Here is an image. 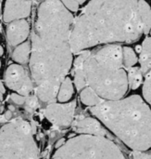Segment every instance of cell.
Returning <instances> with one entry per match:
<instances>
[{
	"label": "cell",
	"mask_w": 151,
	"mask_h": 159,
	"mask_svg": "<svg viewBox=\"0 0 151 159\" xmlns=\"http://www.w3.org/2000/svg\"><path fill=\"white\" fill-rule=\"evenodd\" d=\"M73 17L60 0H44L37 10L32 37L30 70L36 96L55 102L72 63L71 34Z\"/></svg>",
	"instance_id": "6da1fadb"
},
{
	"label": "cell",
	"mask_w": 151,
	"mask_h": 159,
	"mask_svg": "<svg viewBox=\"0 0 151 159\" xmlns=\"http://www.w3.org/2000/svg\"><path fill=\"white\" fill-rule=\"evenodd\" d=\"M151 28L145 0H91L75 19L71 34L73 53L97 45L132 43Z\"/></svg>",
	"instance_id": "7a4b0ae2"
},
{
	"label": "cell",
	"mask_w": 151,
	"mask_h": 159,
	"mask_svg": "<svg viewBox=\"0 0 151 159\" xmlns=\"http://www.w3.org/2000/svg\"><path fill=\"white\" fill-rule=\"evenodd\" d=\"M74 84L80 91L91 88L103 101L123 98L129 85L123 47L110 44L94 51H81L74 61Z\"/></svg>",
	"instance_id": "3957f363"
},
{
	"label": "cell",
	"mask_w": 151,
	"mask_h": 159,
	"mask_svg": "<svg viewBox=\"0 0 151 159\" xmlns=\"http://www.w3.org/2000/svg\"><path fill=\"white\" fill-rule=\"evenodd\" d=\"M90 113L133 152L151 150V108L143 97L103 101Z\"/></svg>",
	"instance_id": "277c9868"
},
{
	"label": "cell",
	"mask_w": 151,
	"mask_h": 159,
	"mask_svg": "<svg viewBox=\"0 0 151 159\" xmlns=\"http://www.w3.org/2000/svg\"><path fill=\"white\" fill-rule=\"evenodd\" d=\"M51 159H125V157L108 137L78 135L65 141Z\"/></svg>",
	"instance_id": "5b68a950"
},
{
	"label": "cell",
	"mask_w": 151,
	"mask_h": 159,
	"mask_svg": "<svg viewBox=\"0 0 151 159\" xmlns=\"http://www.w3.org/2000/svg\"><path fill=\"white\" fill-rule=\"evenodd\" d=\"M33 133L32 125L21 118L5 124L0 128V159H38Z\"/></svg>",
	"instance_id": "8992f818"
},
{
	"label": "cell",
	"mask_w": 151,
	"mask_h": 159,
	"mask_svg": "<svg viewBox=\"0 0 151 159\" xmlns=\"http://www.w3.org/2000/svg\"><path fill=\"white\" fill-rule=\"evenodd\" d=\"M6 85L22 96H29L33 89V82L27 71L19 64H11L5 73Z\"/></svg>",
	"instance_id": "52a82bcc"
},
{
	"label": "cell",
	"mask_w": 151,
	"mask_h": 159,
	"mask_svg": "<svg viewBox=\"0 0 151 159\" xmlns=\"http://www.w3.org/2000/svg\"><path fill=\"white\" fill-rule=\"evenodd\" d=\"M76 109V102H51L44 111L46 119L56 127H68L72 123Z\"/></svg>",
	"instance_id": "ba28073f"
},
{
	"label": "cell",
	"mask_w": 151,
	"mask_h": 159,
	"mask_svg": "<svg viewBox=\"0 0 151 159\" xmlns=\"http://www.w3.org/2000/svg\"><path fill=\"white\" fill-rule=\"evenodd\" d=\"M32 0H6L3 18L5 22H10L28 17L31 13Z\"/></svg>",
	"instance_id": "9c48e42d"
},
{
	"label": "cell",
	"mask_w": 151,
	"mask_h": 159,
	"mask_svg": "<svg viewBox=\"0 0 151 159\" xmlns=\"http://www.w3.org/2000/svg\"><path fill=\"white\" fill-rule=\"evenodd\" d=\"M72 129L79 135H91L98 137H107L108 129L95 116L94 117H82L76 120Z\"/></svg>",
	"instance_id": "30bf717a"
},
{
	"label": "cell",
	"mask_w": 151,
	"mask_h": 159,
	"mask_svg": "<svg viewBox=\"0 0 151 159\" xmlns=\"http://www.w3.org/2000/svg\"><path fill=\"white\" fill-rule=\"evenodd\" d=\"M30 33V26L24 19L10 21L6 27V38L11 46L23 43Z\"/></svg>",
	"instance_id": "8fae6325"
},
{
	"label": "cell",
	"mask_w": 151,
	"mask_h": 159,
	"mask_svg": "<svg viewBox=\"0 0 151 159\" xmlns=\"http://www.w3.org/2000/svg\"><path fill=\"white\" fill-rule=\"evenodd\" d=\"M139 62L142 73L146 75L151 68V37H147L141 46Z\"/></svg>",
	"instance_id": "7c38bea8"
},
{
	"label": "cell",
	"mask_w": 151,
	"mask_h": 159,
	"mask_svg": "<svg viewBox=\"0 0 151 159\" xmlns=\"http://www.w3.org/2000/svg\"><path fill=\"white\" fill-rule=\"evenodd\" d=\"M73 92H74V89L71 79L70 77H65V79L62 81L58 89V92L57 96L58 102H68L71 99Z\"/></svg>",
	"instance_id": "4fadbf2b"
},
{
	"label": "cell",
	"mask_w": 151,
	"mask_h": 159,
	"mask_svg": "<svg viewBox=\"0 0 151 159\" xmlns=\"http://www.w3.org/2000/svg\"><path fill=\"white\" fill-rule=\"evenodd\" d=\"M31 56V44L29 42H23L19 44L13 51L12 58L18 63H27Z\"/></svg>",
	"instance_id": "5bb4252c"
},
{
	"label": "cell",
	"mask_w": 151,
	"mask_h": 159,
	"mask_svg": "<svg viewBox=\"0 0 151 159\" xmlns=\"http://www.w3.org/2000/svg\"><path fill=\"white\" fill-rule=\"evenodd\" d=\"M80 99L84 105L89 107H94L103 102V100L89 87H85L81 90Z\"/></svg>",
	"instance_id": "9a60e30c"
},
{
	"label": "cell",
	"mask_w": 151,
	"mask_h": 159,
	"mask_svg": "<svg viewBox=\"0 0 151 159\" xmlns=\"http://www.w3.org/2000/svg\"><path fill=\"white\" fill-rule=\"evenodd\" d=\"M143 73L140 67H131L127 72L128 85L131 89H138L143 83Z\"/></svg>",
	"instance_id": "2e32d148"
},
{
	"label": "cell",
	"mask_w": 151,
	"mask_h": 159,
	"mask_svg": "<svg viewBox=\"0 0 151 159\" xmlns=\"http://www.w3.org/2000/svg\"><path fill=\"white\" fill-rule=\"evenodd\" d=\"M137 61L138 59L133 48L129 47L123 48V62L125 69H129L133 67L137 62Z\"/></svg>",
	"instance_id": "e0dca14e"
},
{
	"label": "cell",
	"mask_w": 151,
	"mask_h": 159,
	"mask_svg": "<svg viewBox=\"0 0 151 159\" xmlns=\"http://www.w3.org/2000/svg\"><path fill=\"white\" fill-rule=\"evenodd\" d=\"M143 99L151 108V68L145 75L143 83Z\"/></svg>",
	"instance_id": "ac0fdd59"
},
{
	"label": "cell",
	"mask_w": 151,
	"mask_h": 159,
	"mask_svg": "<svg viewBox=\"0 0 151 159\" xmlns=\"http://www.w3.org/2000/svg\"><path fill=\"white\" fill-rule=\"evenodd\" d=\"M38 97L34 96V95H29L26 97V101H25V109L32 113L34 112L38 107H39V101H38Z\"/></svg>",
	"instance_id": "d6986e66"
},
{
	"label": "cell",
	"mask_w": 151,
	"mask_h": 159,
	"mask_svg": "<svg viewBox=\"0 0 151 159\" xmlns=\"http://www.w3.org/2000/svg\"><path fill=\"white\" fill-rule=\"evenodd\" d=\"M65 7L70 11H77L79 9L80 4L75 0H60Z\"/></svg>",
	"instance_id": "ffe728a7"
},
{
	"label": "cell",
	"mask_w": 151,
	"mask_h": 159,
	"mask_svg": "<svg viewBox=\"0 0 151 159\" xmlns=\"http://www.w3.org/2000/svg\"><path fill=\"white\" fill-rule=\"evenodd\" d=\"M10 99L13 101V102H15L16 104H19V105H22L25 103V101H26V97L25 96H22L19 93H12L10 95Z\"/></svg>",
	"instance_id": "44dd1931"
},
{
	"label": "cell",
	"mask_w": 151,
	"mask_h": 159,
	"mask_svg": "<svg viewBox=\"0 0 151 159\" xmlns=\"http://www.w3.org/2000/svg\"><path fill=\"white\" fill-rule=\"evenodd\" d=\"M133 159H151V154L148 152H133Z\"/></svg>",
	"instance_id": "7402d4cb"
},
{
	"label": "cell",
	"mask_w": 151,
	"mask_h": 159,
	"mask_svg": "<svg viewBox=\"0 0 151 159\" xmlns=\"http://www.w3.org/2000/svg\"><path fill=\"white\" fill-rule=\"evenodd\" d=\"M11 116H12V112H11L10 110L6 111V112L5 113V119L9 120V119L11 118Z\"/></svg>",
	"instance_id": "603a6c76"
},
{
	"label": "cell",
	"mask_w": 151,
	"mask_h": 159,
	"mask_svg": "<svg viewBox=\"0 0 151 159\" xmlns=\"http://www.w3.org/2000/svg\"><path fill=\"white\" fill-rule=\"evenodd\" d=\"M5 87H4V85H3V83L0 81V92L1 93H5Z\"/></svg>",
	"instance_id": "cb8c5ba5"
},
{
	"label": "cell",
	"mask_w": 151,
	"mask_h": 159,
	"mask_svg": "<svg viewBox=\"0 0 151 159\" xmlns=\"http://www.w3.org/2000/svg\"><path fill=\"white\" fill-rule=\"evenodd\" d=\"M3 53H4V49H3L2 46H0V56L3 55Z\"/></svg>",
	"instance_id": "d4e9b609"
},
{
	"label": "cell",
	"mask_w": 151,
	"mask_h": 159,
	"mask_svg": "<svg viewBox=\"0 0 151 159\" xmlns=\"http://www.w3.org/2000/svg\"><path fill=\"white\" fill-rule=\"evenodd\" d=\"M75 1H77V2H78V3H79V4L81 5V4H83L84 2H85L86 0H75Z\"/></svg>",
	"instance_id": "484cf974"
},
{
	"label": "cell",
	"mask_w": 151,
	"mask_h": 159,
	"mask_svg": "<svg viewBox=\"0 0 151 159\" xmlns=\"http://www.w3.org/2000/svg\"><path fill=\"white\" fill-rule=\"evenodd\" d=\"M1 2H2V0H0V5H1Z\"/></svg>",
	"instance_id": "4316f807"
},
{
	"label": "cell",
	"mask_w": 151,
	"mask_h": 159,
	"mask_svg": "<svg viewBox=\"0 0 151 159\" xmlns=\"http://www.w3.org/2000/svg\"><path fill=\"white\" fill-rule=\"evenodd\" d=\"M0 109H1V102H0Z\"/></svg>",
	"instance_id": "83f0119b"
},
{
	"label": "cell",
	"mask_w": 151,
	"mask_h": 159,
	"mask_svg": "<svg viewBox=\"0 0 151 159\" xmlns=\"http://www.w3.org/2000/svg\"><path fill=\"white\" fill-rule=\"evenodd\" d=\"M0 67H1V61H0Z\"/></svg>",
	"instance_id": "f1b7e54d"
},
{
	"label": "cell",
	"mask_w": 151,
	"mask_h": 159,
	"mask_svg": "<svg viewBox=\"0 0 151 159\" xmlns=\"http://www.w3.org/2000/svg\"><path fill=\"white\" fill-rule=\"evenodd\" d=\"M149 32H150V34H151V28H150V31H149Z\"/></svg>",
	"instance_id": "f546056e"
}]
</instances>
